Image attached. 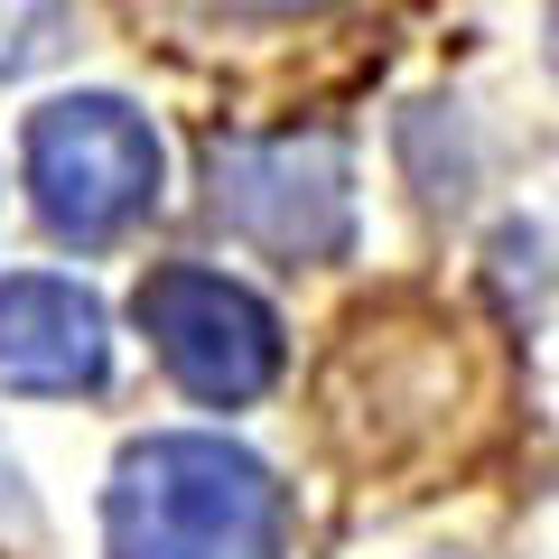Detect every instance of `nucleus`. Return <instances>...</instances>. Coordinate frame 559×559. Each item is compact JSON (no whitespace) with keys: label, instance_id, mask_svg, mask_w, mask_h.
I'll return each instance as SVG.
<instances>
[{"label":"nucleus","instance_id":"5","mask_svg":"<svg viewBox=\"0 0 559 559\" xmlns=\"http://www.w3.org/2000/svg\"><path fill=\"white\" fill-rule=\"evenodd\" d=\"M103 373H112V326H103L94 289L47 271L0 280V382L10 392L75 401V392H103Z\"/></svg>","mask_w":559,"mask_h":559},{"label":"nucleus","instance_id":"4","mask_svg":"<svg viewBox=\"0 0 559 559\" xmlns=\"http://www.w3.org/2000/svg\"><path fill=\"white\" fill-rule=\"evenodd\" d=\"M140 326L159 345L168 382L187 401H215V411H242L280 382V318L261 289L224 271H197V261H168V271L140 280Z\"/></svg>","mask_w":559,"mask_h":559},{"label":"nucleus","instance_id":"2","mask_svg":"<svg viewBox=\"0 0 559 559\" xmlns=\"http://www.w3.org/2000/svg\"><path fill=\"white\" fill-rule=\"evenodd\" d=\"M205 205L234 242L280 261H345L355 252V159L336 131H234L205 140Z\"/></svg>","mask_w":559,"mask_h":559},{"label":"nucleus","instance_id":"1","mask_svg":"<svg viewBox=\"0 0 559 559\" xmlns=\"http://www.w3.org/2000/svg\"><path fill=\"white\" fill-rule=\"evenodd\" d=\"M112 559H289V495L234 439L168 429L121 448L103 485Z\"/></svg>","mask_w":559,"mask_h":559},{"label":"nucleus","instance_id":"8","mask_svg":"<svg viewBox=\"0 0 559 559\" xmlns=\"http://www.w3.org/2000/svg\"><path fill=\"white\" fill-rule=\"evenodd\" d=\"M550 66H559V0H550Z\"/></svg>","mask_w":559,"mask_h":559},{"label":"nucleus","instance_id":"7","mask_svg":"<svg viewBox=\"0 0 559 559\" xmlns=\"http://www.w3.org/2000/svg\"><path fill=\"white\" fill-rule=\"evenodd\" d=\"M205 10H234V20H299V10H326V0H205Z\"/></svg>","mask_w":559,"mask_h":559},{"label":"nucleus","instance_id":"3","mask_svg":"<svg viewBox=\"0 0 559 559\" xmlns=\"http://www.w3.org/2000/svg\"><path fill=\"white\" fill-rule=\"evenodd\" d=\"M28 197L57 242L103 252L159 205V131L121 94L47 103V112H28Z\"/></svg>","mask_w":559,"mask_h":559},{"label":"nucleus","instance_id":"6","mask_svg":"<svg viewBox=\"0 0 559 559\" xmlns=\"http://www.w3.org/2000/svg\"><path fill=\"white\" fill-rule=\"evenodd\" d=\"M66 0H0V75H28L38 57H57Z\"/></svg>","mask_w":559,"mask_h":559}]
</instances>
